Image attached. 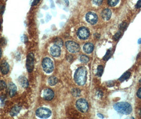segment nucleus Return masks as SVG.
<instances>
[{"label": "nucleus", "mask_w": 141, "mask_h": 119, "mask_svg": "<svg viewBox=\"0 0 141 119\" xmlns=\"http://www.w3.org/2000/svg\"><path fill=\"white\" fill-rule=\"evenodd\" d=\"M87 71L85 67L81 66L79 67L74 74V81L75 83L80 85H84L86 81Z\"/></svg>", "instance_id": "1"}, {"label": "nucleus", "mask_w": 141, "mask_h": 119, "mask_svg": "<svg viewBox=\"0 0 141 119\" xmlns=\"http://www.w3.org/2000/svg\"><path fill=\"white\" fill-rule=\"evenodd\" d=\"M114 109L119 113L127 115L130 114L132 111L131 105L127 102H119L114 106Z\"/></svg>", "instance_id": "2"}, {"label": "nucleus", "mask_w": 141, "mask_h": 119, "mask_svg": "<svg viewBox=\"0 0 141 119\" xmlns=\"http://www.w3.org/2000/svg\"><path fill=\"white\" fill-rule=\"evenodd\" d=\"M42 66L44 71L47 74H50L54 70V66L52 60L48 58H45L42 61Z\"/></svg>", "instance_id": "3"}, {"label": "nucleus", "mask_w": 141, "mask_h": 119, "mask_svg": "<svg viewBox=\"0 0 141 119\" xmlns=\"http://www.w3.org/2000/svg\"><path fill=\"white\" fill-rule=\"evenodd\" d=\"M36 115L41 118H47L52 115L51 111L46 107H40L36 111Z\"/></svg>", "instance_id": "4"}, {"label": "nucleus", "mask_w": 141, "mask_h": 119, "mask_svg": "<svg viewBox=\"0 0 141 119\" xmlns=\"http://www.w3.org/2000/svg\"><path fill=\"white\" fill-rule=\"evenodd\" d=\"M65 46L67 50L73 54H75L80 51V48L76 43L72 41H68L65 43Z\"/></svg>", "instance_id": "5"}, {"label": "nucleus", "mask_w": 141, "mask_h": 119, "mask_svg": "<svg viewBox=\"0 0 141 119\" xmlns=\"http://www.w3.org/2000/svg\"><path fill=\"white\" fill-rule=\"evenodd\" d=\"M76 106L77 108L82 113H85L89 109V105L87 102L83 99H80L76 101Z\"/></svg>", "instance_id": "6"}, {"label": "nucleus", "mask_w": 141, "mask_h": 119, "mask_svg": "<svg viewBox=\"0 0 141 119\" xmlns=\"http://www.w3.org/2000/svg\"><path fill=\"white\" fill-rule=\"evenodd\" d=\"M34 55L32 53H29L27 58L26 67L29 73H31L34 68Z\"/></svg>", "instance_id": "7"}, {"label": "nucleus", "mask_w": 141, "mask_h": 119, "mask_svg": "<svg viewBox=\"0 0 141 119\" xmlns=\"http://www.w3.org/2000/svg\"><path fill=\"white\" fill-rule=\"evenodd\" d=\"M77 35L78 37L82 40H85L87 39L90 35V32L89 30L85 27H81L79 29Z\"/></svg>", "instance_id": "8"}, {"label": "nucleus", "mask_w": 141, "mask_h": 119, "mask_svg": "<svg viewBox=\"0 0 141 119\" xmlns=\"http://www.w3.org/2000/svg\"><path fill=\"white\" fill-rule=\"evenodd\" d=\"M42 97L46 101H51L54 97V92L50 89H45L41 94Z\"/></svg>", "instance_id": "9"}, {"label": "nucleus", "mask_w": 141, "mask_h": 119, "mask_svg": "<svg viewBox=\"0 0 141 119\" xmlns=\"http://www.w3.org/2000/svg\"><path fill=\"white\" fill-rule=\"evenodd\" d=\"M85 19L86 21L91 24H95L98 21V16L97 15L93 12H88L85 16Z\"/></svg>", "instance_id": "10"}, {"label": "nucleus", "mask_w": 141, "mask_h": 119, "mask_svg": "<svg viewBox=\"0 0 141 119\" xmlns=\"http://www.w3.org/2000/svg\"><path fill=\"white\" fill-rule=\"evenodd\" d=\"M61 50L60 47L57 45H53L50 49V53L54 57H58L60 56Z\"/></svg>", "instance_id": "11"}, {"label": "nucleus", "mask_w": 141, "mask_h": 119, "mask_svg": "<svg viewBox=\"0 0 141 119\" xmlns=\"http://www.w3.org/2000/svg\"><path fill=\"white\" fill-rule=\"evenodd\" d=\"M8 91L9 93V95L11 97H13L17 91V87L16 85L13 83H10L8 86Z\"/></svg>", "instance_id": "12"}, {"label": "nucleus", "mask_w": 141, "mask_h": 119, "mask_svg": "<svg viewBox=\"0 0 141 119\" xmlns=\"http://www.w3.org/2000/svg\"><path fill=\"white\" fill-rule=\"evenodd\" d=\"M0 70L1 72L4 74H7L9 71V65L8 63L5 61H3L0 65Z\"/></svg>", "instance_id": "13"}, {"label": "nucleus", "mask_w": 141, "mask_h": 119, "mask_svg": "<svg viewBox=\"0 0 141 119\" xmlns=\"http://www.w3.org/2000/svg\"><path fill=\"white\" fill-rule=\"evenodd\" d=\"M18 81L20 85L23 88L26 89L29 86V82L26 77L24 76H20L18 79Z\"/></svg>", "instance_id": "14"}, {"label": "nucleus", "mask_w": 141, "mask_h": 119, "mask_svg": "<svg viewBox=\"0 0 141 119\" xmlns=\"http://www.w3.org/2000/svg\"><path fill=\"white\" fill-rule=\"evenodd\" d=\"M112 15V12L111 10L109 9H105L102 12V18L105 21H108Z\"/></svg>", "instance_id": "15"}, {"label": "nucleus", "mask_w": 141, "mask_h": 119, "mask_svg": "<svg viewBox=\"0 0 141 119\" xmlns=\"http://www.w3.org/2000/svg\"><path fill=\"white\" fill-rule=\"evenodd\" d=\"M94 49V46L92 43H88L85 44L83 46V50L86 54L91 53Z\"/></svg>", "instance_id": "16"}, {"label": "nucleus", "mask_w": 141, "mask_h": 119, "mask_svg": "<svg viewBox=\"0 0 141 119\" xmlns=\"http://www.w3.org/2000/svg\"><path fill=\"white\" fill-rule=\"evenodd\" d=\"M48 82L51 86H54L57 83L58 79L55 76H52L49 77L48 79Z\"/></svg>", "instance_id": "17"}, {"label": "nucleus", "mask_w": 141, "mask_h": 119, "mask_svg": "<svg viewBox=\"0 0 141 119\" xmlns=\"http://www.w3.org/2000/svg\"><path fill=\"white\" fill-rule=\"evenodd\" d=\"M20 110H21V107H20L19 106H15L14 107H13L11 109L10 114L12 116H16L19 113V112H20Z\"/></svg>", "instance_id": "18"}, {"label": "nucleus", "mask_w": 141, "mask_h": 119, "mask_svg": "<svg viewBox=\"0 0 141 119\" xmlns=\"http://www.w3.org/2000/svg\"><path fill=\"white\" fill-rule=\"evenodd\" d=\"M130 73L129 71H126L125 73L119 78V81L121 82H124V81L126 80L128 78H129L130 76Z\"/></svg>", "instance_id": "19"}, {"label": "nucleus", "mask_w": 141, "mask_h": 119, "mask_svg": "<svg viewBox=\"0 0 141 119\" xmlns=\"http://www.w3.org/2000/svg\"><path fill=\"white\" fill-rule=\"evenodd\" d=\"M54 44L55 45H57L60 47H62L63 45V40L60 38H57L55 39L54 41Z\"/></svg>", "instance_id": "20"}, {"label": "nucleus", "mask_w": 141, "mask_h": 119, "mask_svg": "<svg viewBox=\"0 0 141 119\" xmlns=\"http://www.w3.org/2000/svg\"><path fill=\"white\" fill-rule=\"evenodd\" d=\"M103 71H104V67L103 66L100 65L98 67V69H97V75L98 77H101L103 74Z\"/></svg>", "instance_id": "21"}, {"label": "nucleus", "mask_w": 141, "mask_h": 119, "mask_svg": "<svg viewBox=\"0 0 141 119\" xmlns=\"http://www.w3.org/2000/svg\"><path fill=\"white\" fill-rule=\"evenodd\" d=\"M119 0H108V3L110 7L116 6L119 2Z\"/></svg>", "instance_id": "22"}, {"label": "nucleus", "mask_w": 141, "mask_h": 119, "mask_svg": "<svg viewBox=\"0 0 141 119\" xmlns=\"http://www.w3.org/2000/svg\"><path fill=\"white\" fill-rule=\"evenodd\" d=\"M80 60L83 63H86L89 61V58L86 55H81L80 56Z\"/></svg>", "instance_id": "23"}, {"label": "nucleus", "mask_w": 141, "mask_h": 119, "mask_svg": "<svg viewBox=\"0 0 141 119\" xmlns=\"http://www.w3.org/2000/svg\"><path fill=\"white\" fill-rule=\"evenodd\" d=\"M7 87L6 83L3 81H0V91H2Z\"/></svg>", "instance_id": "24"}, {"label": "nucleus", "mask_w": 141, "mask_h": 119, "mask_svg": "<svg viewBox=\"0 0 141 119\" xmlns=\"http://www.w3.org/2000/svg\"><path fill=\"white\" fill-rule=\"evenodd\" d=\"M80 93H81V92H80V91L78 89H73L72 90V95L74 96H75V97H77V96H80Z\"/></svg>", "instance_id": "25"}, {"label": "nucleus", "mask_w": 141, "mask_h": 119, "mask_svg": "<svg viewBox=\"0 0 141 119\" xmlns=\"http://www.w3.org/2000/svg\"><path fill=\"white\" fill-rule=\"evenodd\" d=\"M111 56V51L110 50H108L106 54L105 55V56L104 57V60H108L110 58Z\"/></svg>", "instance_id": "26"}, {"label": "nucleus", "mask_w": 141, "mask_h": 119, "mask_svg": "<svg viewBox=\"0 0 141 119\" xmlns=\"http://www.w3.org/2000/svg\"><path fill=\"white\" fill-rule=\"evenodd\" d=\"M92 1L94 4L97 6L101 5L103 2V0H92Z\"/></svg>", "instance_id": "27"}, {"label": "nucleus", "mask_w": 141, "mask_h": 119, "mask_svg": "<svg viewBox=\"0 0 141 119\" xmlns=\"http://www.w3.org/2000/svg\"><path fill=\"white\" fill-rule=\"evenodd\" d=\"M120 35H121V32H118L117 33H116L114 35L113 38H114V39L115 40H118L119 39Z\"/></svg>", "instance_id": "28"}, {"label": "nucleus", "mask_w": 141, "mask_h": 119, "mask_svg": "<svg viewBox=\"0 0 141 119\" xmlns=\"http://www.w3.org/2000/svg\"><path fill=\"white\" fill-rule=\"evenodd\" d=\"M126 27H127V23L126 22H123L120 25L119 28L121 30H124L126 29Z\"/></svg>", "instance_id": "29"}, {"label": "nucleus", "mask_w": 141, "mask_h": 119, "mask_svg": "<svg viewBox=\"0 0 141 119\" xmlns=\"http://www.w3.org/2000/svg\"><path fill=\"white\" fill-rule=\"evenodd\" d=\"M40 1V0H33V2H32L31 6H37L39 3Z\"/></svg>", "instance_id": "30"}, {"label": "nucleus", "mask_w": 141, "mask_h": 119, "mask_svg": "<svg viewBox=\"0 0 141 119\" xmlns=\"http://www.w3.org/2000/svg\"><path fill=\"white\" fill-rule=\"evenodd\" d=\"M137 96L138 98L141 99V87L139 89V90H138L137 92Z\"/></svg>", "instance_id": "31"}, {"label": "nucleus", "mask_w": 141, "mask_h": 119, "mask_svg": "<svg viewBox=\"0 0 141 119\" xmlns=\"http://www.w3.org/2000/svg\"><path fill=\"white\" fill-rule=\"evenodd\" d=\"M4 11V7L3 6H0V14H2Z\"/></svg>", "instance_id": "32"}, {"label": "nucleus", "mask_w": 141, "mask_h": 119, "mask_svg": "<svg viewBox=\"0 0 141 119\" xmlns=\"http://www.w3.org/2000/svg\"><path fill=\"white\" fill-rule=\"evenodd\" d=\"M136 7L137 8H141V0H139V1L137 2Z\"/></svg>", "instance_id": "33"}, {"label": "nucleus", "mask_w": 141, "mask_h": 119, "mask_svg": "<svg viewBox=\"0 0 141 119\" xmlns=\"http://www.w3.org/2000/svg\"><path fill=\"white\" fill-rule=\"evenodd\" d=\"M98 116L99 117L101 118H104V116H103L102 114H98Z\"/></svg>", "instance_id": "34"}, {"label": "nucleus", "mask_w": 141, "mask_h": 119, "mask_svg": "<svg viewBox=\"0 0 141 119\" xmlns=\"http://www.w3.org/2000/svg\"><path fill=\"white\" fill-rule=\"evenodd\" d=\"M2 49H1V48H0V58L1 57V56H2Z\"/></svg>", "instance_id": "35"}, {"label": "nucleus", "mask_w": 141, "mask_h": 119, "mask_svg": "<svg viewBox=\"0 0 141 119\" xmlns=\"http://www.w3.org/2000/svg\"><path fill=\"white\" fill-rule=\"evenodd\" d=\"M138 44H140L141 43V39H139L138 40Z\"/></svg>", "instance_id": "36"}, {"label": "nucleus", "mask_w": 141, "mask_h": 119, "mask_svg": "<svg viewBox=\"0 0 141 119\" xmlns=\"http://www.w3.org/2000/svg\"><path fill=\"white\" fill-rule=\"evenodd\" d=\"M1 19H0V29H1Z\"/></svg>", "instance_id": "37"}, {"label": "nucleus", "mask_w": 141, "mask_h": 119, "mask_svg": "<svg viewBox=\"0 0 141 119\" xmlns=\"http://www.w3.org/2000/svg\"><path fill=\"white\" fill-rule=\"evenodd\" d=\"M139 84H141V79H140V80H139Z\"/></svg>", "instance_id": "38"}, {"label": "nucleus", "mask_w": 141, "mask_h": 119, "mask_svg": "<svg viewBox=\"0 0 141 119\" xmlns=\"http://www.w3.org/2000/svg\"><path fill=\"white\" fill-rule=\"evenodd\" d=\"M140 115L141 116V110H140Z\"/></svg>", "instance_id": "39"}]
</instances>
